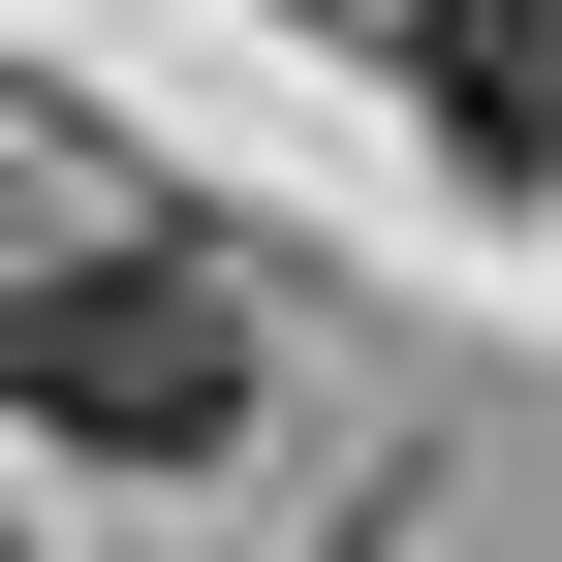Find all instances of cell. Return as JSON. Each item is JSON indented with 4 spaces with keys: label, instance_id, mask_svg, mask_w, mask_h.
<instances>
[{
    "label": "cell",
    "instance_id": "obj_1",
    "mask_svg": "<svg viewBox=\"0 0 562 562\" xmlns=\"http://www.w3.org/2000/svg\"><path fill=\"white\" fill-rule=\"evenodd\" d=\"M0 406L94 438V469H220L250 438V313L188 250H32V281H0Z\"/></svg>",
    "mask_w": 562,
    "mask_h": 562
},
{
    "label": "cell",
    "instance_id": "obj_2",
    "mask_svg": "<svg viewBox=\"0 0 562 562\" xmlns=\"http://www.w3.org/2000/svg\"><path fill=\"white\" fill-rule=\"evenodd\" d=\"M406 63H438V125H469V157H562V0H438V32H406Z\"/></svg>",
    "mask_w": 562,
    "mask_h": 562
}]
</instances>
